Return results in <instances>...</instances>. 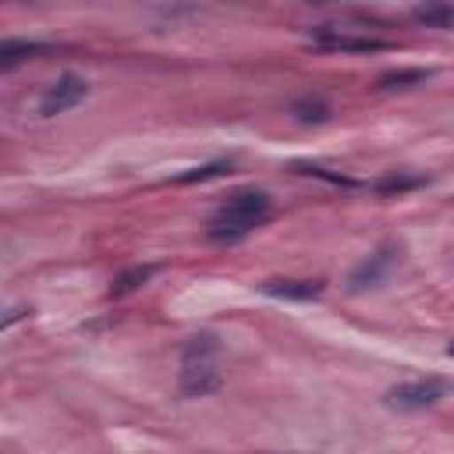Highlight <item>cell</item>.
<instances>
[{
	"instance_id": "6da1fadb",
	"label": "cell",
	"mask_w": 454,
	"mask_h": 454,
	"mask_svg": "<svg viewBox=\"0 0 454 454\" xmlns=\"http://www.w3.org/2000/svg\"><path fill=\"white\" fill-rule=\"evenodd\" d=\"M270 195L266 192H234V195H227V202L209 216V227H206V234L213 238V241H238V238H245V234H252L255 227H262L266 223V216H270Z\"/></svg>"
},
{
	"instance_id": "7a4b0ae2",
	"label": "cell",
	"mask_w": 454,
	"mask_h": 454,
	"mask_svg": "<svg viewBox=\"0 0 454 454\" xmlns=\"http://www.w3.org/2000/svg\"><path fill=\"white\" fill-rule=\"evenodd\" d=\"M216 355H220V344L213 333H195L188 344H184V355H181V390L188 397H206L213 390H220V369H216Z\"/></svg>"
},
{
	"instance_id": "3957f363",
	"label": "cell",
	"mask_w": 454,
	"mask_h": 454,
	"mask_svg": "<svg viewBox=\"0 0 454 454\" xmlns=\"http://www.w3.org/2000/svg\"><path fill=\"white\" fill-rule=\"evenodd\" d=\"M450 387L443 380H408L387 390V404L401 408V411H419V408H433Z\"/></svg>"
},
{
	"instance_id": "277c9868",
	"label": "cell",
	"mask_w": 454,
	"mask_h": 454,
	"mask_svg": "<svg viewBox=\"0 0 454 454\" xmlns=\"http://www.w3.org/2000/svg\"><path fill=\"white\" fill-rule=\"evenodd\" d=\"M85 92H89V82L82 78V74H60L46 92H43V99H39V114L43 117H57V114H64V110H71V106H78L82 99H85Z\"/></svg>"
},
{
	"instance_id": "5b68a950",
	"label": "cell",
	"mask_w": 454,
	"mask_h": 454,
	"mask_svg": "<svg viewBox=\"0 0 454 454\" xmlns=\"http://www.w3.org/2000/svg\"><path fill=\"white\" fill-rule=\"evenodd\" d=\"M394 262H397V248L394 245H383V248H376L369 259H362L355 270H351V291H365V287H376V284H383V277L394 270Z\"/></svg>"
},
{
	"instance_id": "8992f818",
	"label": "cell",
	"mask_w": 454,
	"mask_h": 454,
	"mask_svg": "<svg viewBox=\"0 0 454 454\" xmlns=\"http://www.w3.org/2000/svg\"><path fill=\"white\" fill-rule=\"evenodd\" d=\"M312 39L323 46V50H344V53H376V50H387L383 39H369V35H344V32H333V28H316Z\"/></svg>"
},
{
	"instance_id": "52a82bcc",
	"label": "cell",
	"mask_w": 454,
	"mask_h": 454,
	"mask_svg": "<svg viewBox=\"0 0 454 454\" xmlns=\"http://www.w3.org/2000/svg\"><path fill=\"white\" fill-rule=\"evenodd\" d=\"M262 291L273 294V298H294V301H305V298H316V294L323 291V280H266Z\"/></svg>"
},
{
	"instance_id": "ba28073f",
	"label": "cell",
	"mask_w": 454,
	"mask_h": 454,
	"mask_svg": "<svg viewBox=\"0 0 454 454\" xmlns=\"http://www.w3.org/2000/svg\"><path fill=\"white\" fill-rule=\"evenodd\" d=\"M46 46L43 43H28V39H7L4 46H0V67L4 71H11L14 64H21V60H28V57H39Z\"/></svg>"
},
{
	"instance_id": "9c48e42d",
	"label": "cell",
	"mask_w": 454,
	"mask_h": 454,
	"mask_svg": "<svg viewBox=\"0 0 454 454\" xmlns=\"http://www.w3.org/2000/svg\"><path fill=\"white\" fill-rule=\"evenodd\" d=\"M415 18L422 25H433V28H454V4H426V7H415Z\"/></svg>"
},
{
	"instance_id": "30bf717a",
	"label": "cell",
	"mask_w": 454,
	"mask_h": 454,
	"mask_svg": "<svg viewBox=\"0 0 454 454\" xmlns=\"http://www.w3.org/2000/svg\"><path fill=\"white\" fill-rule=\"evenodd\" d=\"M419 184H426V177H419V174H387V177H380L372 188H376L380 195H401V192H411V188H419Z\"/></svg>"
},
{
	"instance_id": "8fae6325",
	"label": "cell",
	"mask_w": 454,
	"mask_h": 454,
	"mask_svg": "<svg viewBox=\"0 0 454 454\" xmlns=\"http://www.w3.org/2000/svg\"><path fill=\"white\" fill-rule=\"evenodd\" d=\"M426 78H429V71H422V67L387 71V74L376 82V89H408V85H419V82H426Z\"/></svg>"
},
{
	"instance_id": "7c38bea8",
	"label": "cell",
	"mask_w": 454,
	"mask_h": 454,
	"mask_svg": "<svg viewBox=\"0 0 454 454\" xmlns=\"http://www.w3.org/2000/svg\"><path fill=\"white\" fill-rule=\"evenodd\" d=\"M156 273V266H131V270H124L117 280H114V287H110V294H128V291H135V287H142L149 277Z\"/></svg>"
},
{
	"instance_id": "4fadbf2b",
	"label": "cell",
	"mask_w": 454,
	"mask_h": 454,
	"mask_svg": "<svg viewBox=\"0 0 454 454\" xmlns=\"http://www.w3.org/2000/svg\"><path fill=\"white\" fill-rule=\"evenodd\" d=\"M227 170H231V163H227V160H213V163H206V167H195V170H184V174H177V177H174V184H192V181L220 177V174H227Z\"/></svg>"
},
{
	"instance_id": "5bb4252c",
	"label": "cell",
	"mask_w": 454,
	"mask_h": 454,
	"mask_svg": "<svg viewBox=\"0 0 454 454\" xmlns=\"http://www.w3.org/2000/svg\"><path fill=\"white\" fill-rule=\"evenodd\" d=\"M294 117L305 121V124H319V121L330 117V106H326L323 99H298V103H294Z\"/></svg>"
},
{
	"instance_id": "9a60e30c",
	"label": "cell",
	"mask_w": 454,
	"mask_h": 454,
	"mask_svg": "<svg viewBox=\"0 0 454 454\" xmlns=\"http://www.w3.org/2000/svg\"><path fill=\"white\" fill-rule=\"evenodd\" d=\"M447 355H450V358H454V340H450V344H447Z\"/></svg>"
}]
</instances>
